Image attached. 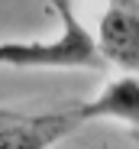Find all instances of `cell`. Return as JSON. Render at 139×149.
Instances as JSON below:
<instances>
[{
  "label": "cell",
  "instance_id": "3957f363",
  "mask_svg": "<svg viewBox=\"0 0 139 149\" xmlns=\"http://www.w3.org/2000/svg\"><path fill=\"white\" fill-rule=\"evenodd\" d=\"M65 107L71 110V117L78 123H87V120H117V123H123V127H129L133 136L139 139V71H123L120 78L107 81L94 97L65 104Z\"/></svg>",
  "mask_w": 139,
  "mask_h": 149
},
{
  "label": "cell",
  "instance_id": "6da1fadb",
  "mask_svg": "<svg viewBox=\"0 0 139 149\" xmlns=\"http://www.w3.org/2000/svg\"><path fill=\"white\" fill-rule=\"evenodd\" d=\"M58 16V33L49 39H3L0 42V65L3 68H49V71H104L107 62L94 42L81 16L75 13L71 0H45Z\"/></svg>",
  "mask_w": 139,
  "mask_h": 149
},
{
  "label": "cell",
  "instance_id": "277c9868",
  "mask_svg": "<svg viewBox=\"0 0 139 149\" xmlns=\"http://www.w3.org/2000/svg\"><path fill=\"white\" fill-rule=\"evenodd\" d=\"M81 123L71 117V110H45V113H26L10 110L0 117V149H19V146H52L65 139Z\"/></svg>",
  "mask_w": 139,
  "mask_h": 149
},
{
  "label": "cell",
  "instance_id": "5b68a950",
  "mask_svg": "<svg viewBox=\"0 0 139 149\" xmlns=\"http://www.w3.org/2000/svg\"><path fill=\"white\" fill-rule=\"evenodd\" d=\"M10 110H13V107H3V104H0V117H3V113H10Z\"/></svg>",
  "mask_w": 139,
  "mask_h": 149
},
{
  "label": "cell",
  "instance_id": "7a4b0ae2",
  "mask_svg": "<svg viewBox=\"0 0 139 149\" xmlns=\"http://www.w3.org/2000/svg\"><path fill=\"white\" fill-rule=\"evenodd\" d=\"M94 42L107 68L139 71V0H107Z\"/></svg>",
  "mask_w": 139,
  "mask_h": 149
}]
</instances>
